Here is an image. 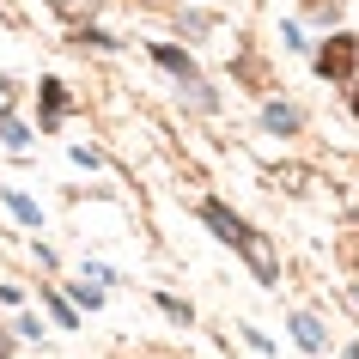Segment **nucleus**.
<instances>
[{"instance_id":"11","label":"nucleus","mask_w":359,"mask_h":359,"mask_svg":"<svg viewBox=\"0 0 359 359\" xmlns=\"http://www.w3.org/2000/svg\"><path fill=\"white\" fill-rule=\"evenodd\" d=\"M353 299H359V292H353Z\"/></svg>"},{"instance_id":"5","label":"nucleus","mask_w":359,"mask_h":359,"mask_svg":"<svg viewBox=\"0 0 359 359\" xmlns=\"http://www.w3.org/2000/svg\"><path fill=\"white\" fill-rule=\"evenodd\" d=\"M0 140H6V147H31V128H25L13 110H0Z\"/></svg>"},{"instance_id":"10","label":"nucleus","mask_w":359,"mask_h":359,"mask_svg":"<svg viewBox=\"0 0 359 359\" xmlns=\"http://www.w3.org/2000/svg\"><path fill=\"white\" fill-rule=\"evenodd\" d=\"M353 110H359V92H353Z\"/></svg>"},{"instance_id":"6","label":"nucleus","mask_w":359,"mask_h":359,"mask_svg":"<svg viewBox=\"0 0 359 359\" xmlns=\"http://www.w3.org/2000/svg\"><path fill=\"white\" fill-rule=\"evenodd\" d=\"M292 335H299V347L317 353V347H323V323H317V317H292Z\"/></svg>"},{"instance_id":"9","label":"nucleus","mask_w":359,"mask_h":359,"mask_svg":"<svg viewBox=\"0 0 359 359\" xmlns=\"http://www.w3.org/2000/svg\"><path fill=\"white\" fill-rule=\"evenodd\" d=\"M347 359H359V347H347Z\"/></svg>"},{"instance_id":"1","label":"nucleus","mask_w":359,"mask_h":359,"mask_svg":"<svg viewBox=\"0 0 359 359\" xmlns=\"http://www.w3.org/2000/svg\"><path fill=\"white\" fill-rule=\"evenodd\" d=\"M201 219H208V226L219 231L226 244H238V250H244L250 262H256V274H262V280H280V268H274V250H268L262 238H256V231H250L244 219H238V213H226L219 201H208V208H201Z\"/></svg>"},{"instance_id":"2","label":"nucleus","mask_w":359,"mask_h":359,"mask_svg":"<svg viewBox=\"0 0 359 359\" xmlns=\"http://www.w3.org/2000/svg\"><path fill=\"white\" fill-rule=\"evenodd\" d=\"M353 67H359V37H329V43H323V55H317V74H323V79L347 86Z\"/></svg>"},{"instance_id":"3","label":"nucleus","mask_w":359,"mask_h":359,"mask_svg":"<svg viewBox=\"0 0 359 359\" xmlns=\"http://www.w3.org/2000/svg\"><path fill=\"white\" fill-rule=\"evenodd\" d=\"M152 61H158V67H170V74L183 79V86H189V79H195V61L183 55V49H170V43H158V49H152Z\"/></svg>"},{"instance_id":"7","label":"nucleus","mask_w":359,"mask_h":359,"mask_svg":"<svg viewBox=\"0 0 359 359\" xmlns=\"http://www.w3.org/2000/svg\"><path fill=\"white\" fill-rule=\"evenodd\" d=\"M61 110H67V92L49 79V86H43V122H61Z\"/></svg>"},{"instance_id":"8","label":"nucleus","mask_w":359,"mask_h":359,"mask_svg":"<svg viewBox=\"0 0 359 359\" xmlns=\"http://www.w3.org/2000/svg\"><path fill=\"white\" fill-rule=\"evenodd\" d=\"M6 208L19 213L25 226H43V213H37V201H25V195H6Z\"/></svg>"},{"instance_id":"4","label":"nucleus","mask_w":359,"mask_h":359,"mask_svg":"<svg viewBox=\"0 0 359 359\" xmlns=\"http://www.w3.org/2000/svg\"><path fill=\"white\" fill-rule=\"evenodd\" d=\"M262 122H268L274 134H292V128H299V110H292V104H268V110H262Z\"/></svg>"}]
</instances>
